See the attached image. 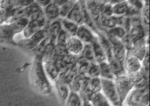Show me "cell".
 I'll return each mask as SVG.
<instances>
[{
    "label": "cell",
    "mask_w": 150,
    "mask_h": 106,
    "mask_svg": "<svg viewBox=\"0 0 150 106\" xmlns=\"http://www.w3.org/2000/svg\"><path fill=\"white\" fill-rule=\"evenodd\" d=\"M32 78L35 86L44 94H49L52 91L51 84L43 64L42 55H37L32 70Z\"/></svg>",
    "instance_id": "1"
},
{
    "label": "cell",
    "mask_w": 150,
    "mask_h": 106,
    "mask_svg": "<svg viewBox=\"0 0 150 106\" xmlns=\"http://www.w3.org/2000/svg\"><path fill=\"white\" fill-rule=\"evenodd\" d=\"M28 23L27 18H22L10 24L0 26V43L15 44L13 37L25 28Z\"/></svg>",
    "instance_id": "2"
},
{
    "label": "cell",
    "mask_w": 150,
    "mask_h": 106,
    "mask_svg": "<svg viewBox=\"0 0 150 106\" xmlns=\"http://www.w3.org/2000/svg\"><path fill=\"white\" fill-rule=\"evenodd\" d=\"M114 82L120 101L123 104L124 101L134 87V79L131 75L126 74L116 76Z\"/></svg>",
    "instance_id": "3"
},
{
    "label": "cell",
    "mask_w": 150,
    "mask_h": 106,
    "mask_svg": "<svg viewBox=\"0 0 150 106\" xmlns=\"http://www.w3.org/2000/svg\"><path fill=\"white\" fill-rule=\"evenodd\" d=\"M128 106H148L149 104V87L135 88L126 97Z\"/></svg>",
    "instance_id": "4"
},
{
    "label": "cell",
    "mask_w": 150,
    "mask_h": 106,
    "mask_svg": "<svg viewBox=\"0 0 150 106\" xmlns=\"http://www.w3.org/2000/svg\"><path fill=\"white\" fill-rule=\"evenodd\" d=\"M101 79L102 91L106 99L114 106H120L122 104L120 101L114 80Z\"/></svg>",
    "instance_id": "5"
},
{
    "label": "cell",
    "mask_w": 150,
    "mask_h": 106,
    "mask_svg": "<svg viewBox=\"0 0 150 106\" xmlns=\"http://www.w3.org/2000/svg\"><path fill=\"white\" fill-rule=\"evenodd\" d=\"M108 38L112 45L113 57L124 63L127 52L122 41L120 39L110 35H108Z\"/></svg>",
    "instance_id": "6"
},
{
    "label": "cell",
    "mask_w": 150,
    "mask_h": 106,
    "mask_svg": "<svg viewBox=\"0 0 150 106\" xmlns=\"http://www.w3.org/2000/svg\"><path fill=\"white\" fill-rule=\"evenodd\" d=\"M76 37H77L83 44H92L98 40L89 27L84 24L78 27Z\"/></svg>",
    "instance_id": "7"
},
{
    "label": "cell",
    "mask_w": 150,
    "mask_h": 106,
    "mask_svg": "<svg viewBox=\"0 0 150 106\" xmlns=\"http://www.w3.org/2000/svg\"><path fill=\"white\" fill-rule=\"evenodd\" d=\"M46 32L45 30H40L27 40H22L19 41L18 44L20 46L27 49L35 48L43 41V39H44L46 37Z\"/></svg>",
    "instance_id": "8"
},
{
    "label": "cell",
    "mask_w": 150,
    "mask_h": 106,
    "mask_svg": "<svg viewBox=\"0 0 150 106\" xmlns=\"http://www.w3.org/2000/svg\"><path fill=\"white\" fill-rule=\"evenodd\" d=\"M141 61L134 55L131 54H126L124 61V66L126 71L128 74H135L139 72L142 68Z\"/></svg>",
    "instance_id": "9"
},
{
    "label": "cell",
    "mask_w": 150,
    "mask_h": 106,
    "mask_svg": "<svg viewBox=\"0 0 150 106\" xmlns=\"http://www.w3.org/2000/svg\"><path fill=\"white\" fill-rule=\"evenodd\" d=\"M66 18L77 25H82L84 22L83 11L80 2H76Z\"/></svg>",
    "instance_id": "10"
},
{
    "label": "cell",
    "mask_w": 150,
    "mask_h": 106,
    "mask_svg": "<svg viewBox=\"0 0 150 106\" xmlns=\"http://www.w3.org/2000/svg\"><path fill=\"white\" fill-rule=\"evenodd\" d=\"M66 46L70 54L78 55L82 51L84 44L77 37L75 36L71 37L68 40Z\"/></svg>",
    "instance_id": "11"
},
{
    "label": "cell",
    "mask_w": 150,
    "mask_h": 106,
    "mask_svg": "<svg viewBox=\"0 0 150 106\" xmlns=\"http://www.w3.org/2000/svg\"><path fill=\"white\" fill-rule=\"evenodd\" d=\"M108 62L109 64L111 71L116 77L126 75V71L123 63L114 57L108 60Z\"/></svg>",
    "instance_id": "12"
},
{
    "label": "cell",
    "mask_w": 150,
    "mask_h": 106,
    "mask_svg": "<svg viewBox=\"0 0 150 106\" xmlns=\"http://www.w3.org/2000/svg\"><path fill=\"white\" fill-rule=\"evenodd\" d=\"M45 23V18L41 20H32L24 29V35L27 38L31 37L32 36L40 31V29L44 26Z\"/></svg>",
    "instance_id": "13"
},
{
    "label": "cell",
    "mask_w": 150,
    "mask_h": 106,
    "mask_svg": "<svg viewBox=\"0 0 150 106\" xmlns=\"http://www.w3.org/2000/svg\"><path fill=\"white\" fill-rule=\"evenodd\" d=\"M55 84L59 97L62 101L65 102L70 92L69 86L59 77L55 81Z\"/></svg>",
    "instance_id": "14"
},
{
    "label": "cell",
    "mask_w": 150,
    "mask_h": 106,
    "mask_svg": "<svg viewBox=\"0 0 150 106\" xmlns=\"http://www.w3.org/2000/svg\"><path fill=\"white\" fill-rule=\"evenodd\" d=\"M98 41L100 46L105 51L106 55L107 60H109L113 57L112 52V45L108 37L101 33H98Z\"/></svg>",
    "instance_id": "15"
},
{
    "label": "cell",
    "mask_w": 150,
    "mask_h": 106,
    "mask_svg": "<svg viewBox=\"0 0 150 106\" xmlns=\"http://www.w3.org/2000/svg\"><path fill=\"white\" fill-rule=\"evenodd\" d=\"M92 46L95 62H96L97 63L99 64L106 61L107 58L106 55L103 49L100 46L98 40L93 43Z\"/></svg>",
    "instance_id": "16"
},
{
    "label": "cell",
    "mask_w": 150,
    "mask_h": 106,
    "mask_svg": "<svg viewBox=\"0 0 150 106\" xmlns=\"http://www.w3.org/2000/svg\"><path fill=\"white\" fill-rule=\"evenodd\" d=\"M91 64V62L88 60L77 56L76 67L77 73L78 75L81 76L86 75Z\"/></svg>",
    "instance_id": "17"
},
{
    "label": "cell",
    "mask_w": 150,
    "mask_h": 106,
    "mask_svg": "<svg viewBox=\"0 0 150 106\" xmlns=\"http://www.w3.org/2000/svg\"><path fill=\"white\" fill-rule=\"evenodd\" d=\"M44 69L47 75H48L52 80L55 81L58 78L59 75V72L55 66L54 59L45 62Z\"/></svg>",
    "instance_id": "18"
},
{
    "label": "cell",
    "mask_w": 150,
    "mask_h": 106,
    "mask_svg": "<svg viewBox=\"0 0 150 106\" xmlns=\"http://www.w3.org/2000/svg\"><path fill=\"white\" fill-rule=\"evenodd\" d=\"M100 70V78L103 79H109L114 80L116 76L114 75L111 71L109 64L107 61L102 62L99 64Z\"/></svg>",
    "instance_id": "19"
},
{
    "label": "cell",
    "mask_w": 150,
    "mask_h": 106,
    "mask_svg": "<svg viewBox=\"0 0 150 106\" xmlns=\"http://www.w3.org/2000/svg\"><path fill=\"white\" fill-rule=\"evenodd\" d=\"M66 106H82L83 100L79 93L70 91L66 101Z\"/></svg>",
    "instance_id": "20"
},
{
    "label": "cell",
    "mask_w": 150,
    "mask_h": 106,
    "mask_svg": "<svg viewBox=\"0 0 150 106\" xmlns=\"http://www.w3.org/2000/svg\"><path fill=\"white\" fill-rule=\"evenodd\" d=\"M90 102L93 106H111L108 99L101 92L94 93Z\"/></svg>",
    "instance_id": "21"
},
{
    "label": "cell",
    "mask_w": 150,
    "mask_h": 106,
    "mask_svg": "<svg viewBox=\"0 0 150 106\" xmlns=\"http://www.w3.org/2000/svg\"><path fill=\"white\" fill-rule=\"evenodd\" d=\"M61 24L64 28V30L66 31L69 35L71 36L72 37L76 36L79 27L78 25L67 18H64L62 20Z\"/></svg>",
    "instance_id": "22"
},
{
    "label": "cell",
    "mask_w": 150,
    "mask_h": 106,
    "mask_svg": "<svg viewBox=\"0 0 150 106\" xmlns=\"http://www.w3.org/2000/svg\"><path fill=\"white\" fill-rule=\"evenodd\" d=\"M77 56L86 58L90 62H95L92 44H84L82 51Z\"/></svg>",
    "instance_id": "23"
},
{
    "label": "cell",
    "mask_w": 150,
    "mask_h": 106,
    "mask_svg": "<svg viewBox=\"0 0 150 106\" xmlns=\"http://www.w3.org/2000/svg\"><path fill=\"white\" fill-rule=\"evenodd\" d=\"M86 4V7L88 11L93 16L98 17L97 16L101 12L102 4H100L98 2L93 1H88Z\"/></svg>",
    "instance_id": "24"
},
{
    "label": "cell",
    "mask_w": 150,
    "mask_h": 106,
    "mask_svg": "<svg viewBox=\"0 0 150 106\" xmlns=\"http://www.w3.org/2000/svg\"><path fill=\"white\" fill-rule=\"evenodd\" d=\"M129 6L126 1H121L120 2L113 6V14L117 16L125 14L127 12Z\"/></svg>",
    "instance_id": "25"
},
{
    "label": "cell",
    "mask_w": 150,
    "mask_h": 106,
    "mask_svg": "<svg viewBox=\"0 0 150 106\" xmlns=\"http://www.w3.org/2000/svg\"><path fill=\"white\" fill-rule=\"evenodd\" d=\"M45 14L47 18L49 19H55L60 15V9L54 4H49L46 8Z\"/></svg>",
    "instance_id": "26"
},
{
    "label": "cell",
    "mask_w": 150,
    "mask_h": 106,
    "mask_svg": "<svg viewBox=\"0 0 150 106\" xmlns=\"http://www.w3.org/2000/svg\"><path fill=\"white\" fill-rule=\"evenodd\" d=\"M77 75L76 70L69 69L65 72L60 74L58 77L69 86Z\"/></svg>",
    "instance_id": "27"
},
{
    "label": "cell",
    "mask_w": 150,
    "mask_h": 106,
    "mask_svg": "<svg viewBox=\"0 0 150 106\" xmlns=\"http://www.w3.org/2000/svg\"><path fill=\"white\" fill-rule=\"evenodd\" d=\"M118 16H112L111 17H106L102 16L100 18L101 24L108 28H113L117 25Z\"/></svg>",
    "instance_id": "28"
},
{
    "label": "cell",
    "mask_w": 150,
    "mask_h": 106,
    "mask_svg": "<svg viewBox=\"0 0 150 106\" xmlns=\"http://www.w3.org/2000/svg\"><path fill=\"white\" fill-rule=\"evenodd\" d=\"M69 54L66 46L57 45L54 49L53 56L54 58H64Z\"/></svg>",
    "instance_id": "29"
},
{
    "label": "cell",
    "mask_w": 150,
    "mask_h": 106,
    "mask_svg": "<svg viewBox=\"0 0 150 106\" xmlns=\"http://www.w3.org/2000/svg\"><path fill=\"white\" fill-rule=\"evenodd\" d=\"M62 29V24L60 21H55L52 23L50 27V32L51 36V41L53 42L56 40Z\"/></svg>",
    "instance_id": "30"
},
{
    "label": "cell",
    "mask_w": 150,
    "mask_h": 106,
    "mask_svg": "<svg viewBox=\"0 0 150 106\" xmlns=\"http://www.w3.org/2000/svg\"><path fill=\"white\" fill-rule=\"evenodd\" d=\"M100 70L99 64L95 62H91L86 76L89 78H98L100 76Z\"/></svg>",
    "instance_id": "31"
},
{
    "label": "cell",
    "mask_w": 150,
    "mask_h": 106,
    "mask_svg": "<svg viewBox=\"0 0 150 106\" xmlns=\"http://www.w3.org/2000/svg\"><path fill=\"white\" fill-rule=\"evenodd\" d=\"M91 90L93 93H98L102 91L101 79L100 77L90 78Z\"/></svg>",
    "instance_id": "32"
},
{
    "label": "cell",
    "mask_w": 150,
    "mask_h": 106,
    "mask_svg": "<svg viewBox=\"0 0 150 106\" xmlns=\"http://www.w3.org/2000/svg\"><path fill=\"white\" fill-rule=\"evenodd\" d=\"M83 76L78 75V74L77 75L74 80L69 85L70 91L79 93L81 90V81H82Z\"/></svg>",
    "instance_id": "33"
},
{
    "label": "cell",
    "mask_w": 150,
    "mask_h": 106,
    "mask_svg": "<svg viewBox=\"0 0 150 106\" xmlns=\"http://www.w3.org/2000/svg\"><path fill=\"white\" fill-rule=\"evenodd\" d=\"M75 1H68L67 3L61 6L60 9V15L63 18L67 17L75 5Z\"/></svg>",
    "instance_id": "34"
},
{
    "label": "cell",
    "mask_w": 150,
    "mask_h": 106,
    "mask_svg": "<svg viewBox=\"0 0 150 106\" xmlns=\"http://www.w3.org/2000/svg\"><path fill=\"white\" fill-rule=\"evenodd\" d=\"M125 34L126 31L123 28L119 26L110 29L108 31V35L112 36L119 39H122Z\"/></svg>",
    "instance_id": "35"
},
{
    "label": "cell",
    "mask_w": 150,
    "mask_h": 106,
    "mask_svg": "<svg viewBox=\"0 0 150 106\" xmlns=\"http://www.w3.org/2000/svg\"><path fill=\"white\" fill-rule=\"evenodd\" d=\"M101 13H103V16L106 17H111L113 16V5L110 3H106L104 4H102L101 9Z\"/></svg>",
    "instance_id": "36"
},
{
    "label": "cell",
    "mask_w": 150,
    "mask_h": 106,
    "mask_svg": "<svg viewBox=\"0 0 150 106\" xmlns=\"http://www.w3.org/2000/svg\"><path fill=\"white\" fill-rule=\"evenodd\" d=\"M122 43L123 44V46H125V49L129 51L132 49L133 47L134 41L130 37V35L125 34L124 37L122 38Z\"/></svg>",
    "instance_id": "37"
},
{
    "label": "cell",
    "mask_w": 150,
    "mask_h": 106,
    "mask_svg": "<svg viewBox=\"0 0 150 106\" xmlns=\"http://www.w3.org/2000/svg\"><path fill=\"white\" fill-rule=\"evenodd\" d=\"M68 33L65 31L64 29L61 30L57 37V45H60V46H66L67 41H68Z\"/></svg>",
    "instance_id": "38"
},
{
    "label": "cell",
    "mask_w": 150,
    "mask_h": 106,
    "mask_svg": "<svg viewBox=\"0 0 150 106\" xmlns=\"http://www.w3.org/2000/svg\"><path fill=\"white\" fill-rule=\"evenodd\" d=\"M142 68L147 71H149V51H147L146 55L142 60Z\"/></svg>",
    "instance_id": "39"
},
{
    "label": "cell",
    "mask_w": 150,
    "mask_h": 106,
    "mask_svg": "<svg viewBox=\"0 0 150 106\" xmlns=\"http://www.w3.org/2000/svg\"><path fill=\"white\" fill-rule=\"evenodd\" d=\"M129 3L131 5H132V7L138 11L139 9H141L143 6L142 1H129Z\"/></svg>",
    "instance_id": "40"
},
{
    "label": "cell",
    "mask_w": 150,
    "mask_h": 106,
    "mask_svg": "<svg viewBox=\"0 0 150 106\" xmlns=\"http://www.w3.org/2000/svg\"><path fill=\"white\" fill-rule=\"evenodd\" d=\"M68 1H54V4L57 5V6L59 7V6H62L63 4H65V3H67Z\"/></svg>",
    "instance_id": "41"
},
{
    "label": "cell",
    "mask_w": 150,
    "mask_h": 106,
    "mask_svg": "<svg viewBox=\"0 0 150 106\" xmlns=\"http://www.w3.org/2000/svg\"><path fill=\"white\" fill-rule=\"evenodd\" d=\"M38 2L40 3V4H42V6H48L50 3V1H47V0H45V1H38Z\"/></svg>",
    "instance_id": "42"
},
{
    "label": "cell",
    "mask_w": 150,
    "mask_h": 106,
    "mask_svg": "<svg viewBox=\"0 0 150 106\" xmlns=\"http://www.w3.org/2000/svg\"><path fill=\"white\" fill-rule=\"evenodd\" d=\"M83 106H93L91 102L86 100H83Z\"/></svg>",
    "instance_id": "43"
},
{
    "label": "cell",
    "mask_w": 150,
    "mask_h": 106,
    "mask_svg": "<svg viewBox=\"0 0 150 106\" xmlns=\"http://www.w3.org/2000/svg\"><path fill=\"white\" fill-rule=\"evenodd\" d=\"M123 106V105H122V106Z\"/></svg>",
    "instance_id": "44"
}]
</instances>
